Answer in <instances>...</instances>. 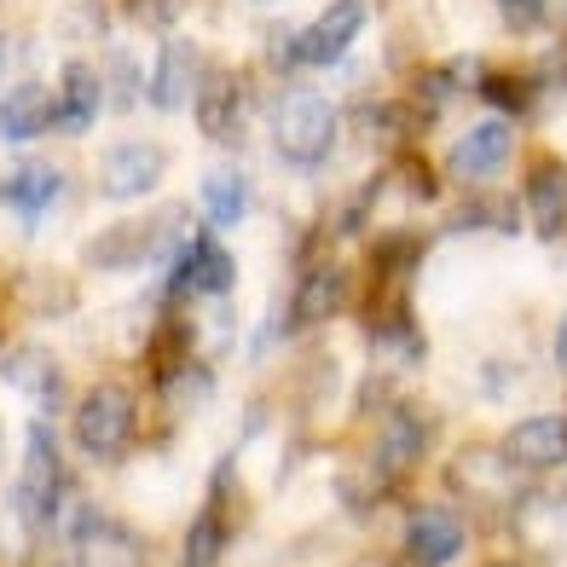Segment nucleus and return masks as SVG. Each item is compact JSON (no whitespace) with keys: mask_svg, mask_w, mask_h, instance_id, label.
Here are the masks:
<instances>
[{"mask_svg":"<svg viewBox=\"0 0 567 567\" xmlns=\"http://www.w3.org/2000/svg\"><path fill=\"white\" fill-rule=\"evenodd\" d=\"M70 441L93 463H122L140 441V400L127 382H93L70 417Z\"/></svg>","mask_w":567,"mask_h":567,"instance_id":"nucleus-1","label":"nucleus"},{"mask_svg":"<svg viewBox=\"0 0 567 567\" xmlns=\"http://www.w3.org/2000/svg\"><path fill=\"white\" fill-rule=\"evenodd\" d=\"M337 134H342V116L319 87H290L272 105V145L296 168H319L337 151Z\"/></svg>","mask_w":567,"mask_h":567,"instance_id":"nucleus-2","label":"nucleus"},{"mask_svg":"<svg viewBox=\"0 0 567 567\" xmlns=\"http://www.w3.org/2000/svg\"><path fill=\"white\" fill-rule=\"evenodd\" d=\"M163 290H168V301H186V296L226 301L231 290H238V261H231V249L215 238V231H179V238L168 244Z\"/></svg>","mask_w":567,"mask_h":567,"instance_id":"nucleus-3","label":"nucleus"},{"mask_svg":"<svg viewBox=\"0 0 567 567\" xmlns=\"http://www.w3.org/2000/svg\"><path fill=\"white\" fill-rule=\"evenodd\" d=\"M64 498H70V481H64V457H59L53 429L30 423V441H23V475L12 486V509L30 527H47V522L64 515Z\"/></svg>","mask_w":567,"mask_h":567,"instance_id":"nucleus-4","label":"nucleus"},{"mask_svg":"<svg viewBox=\"0 0 567 567\" xmlns=\"http://www.w3.org/2000/svg\"><path fill=\"white\" fill-rule=\"evenodd\" d=\"M515 157V127L504 116H481L475 127H463L446 151V174L463 186H493Z\"/></svg>","mask_w":567,"mask_h":567,"instance_id":"nucleus-5","label":"nucleus"},{"mask_svg":"<svg viewBox=\"0 0 567 567\" xmlns=\"http://www.w3.org/2000/svg\"><path fill=\"white\" fill-rule=\"evenodd\" d=\"M192 111H197V134L209 145H238L249 127V75L244 70H209Z\"/></svg>","mask_w":567,"mask_h":567,"instance_id":"nucleus-6","label":"nucleus"},{"mask_svg":"<svg viewBox=\"0 0 567 567\" xmlns=\"http://www.w3.org/2000/svg\"><path fill=\"white\" fill-rule=\"evenodd\" d=\"M203 75H209V64H203L197 47H192L186 35H168V41H163V53H157V64H151V75H145V105H151V111H163V116L197 105Z\"/></svg>","mask_w":567,"mask_h":567,"instance_id":"nucleus-7","label":"nucleus"},{"mask_svg":"<svg viewBox=\"0 0 567 567\" xmlns=\"http://www.w3.org/2000/svg\"><path fill=\"white\" fill-rule=\"evenodd\" d=\"M163 145L151 140H122L111 145L105 157H99V192H105L111 203H134V197H151L163 179Z\"/></svg>","mask_w":567,"mask_h":567,"instance_id":"nucleus-8","label":"nucleus"},{"mask_svg":"<svg viewBox=\"0 0 567 567\" xmlns=\"http://www.w3.org/2000/svg\"><path fill=\"white\" fill-rule=\"evenodd\" d=\"M231 504H238V475H231V463H220L215 470V486H209V504L197 509V522L186 533V556H179V567H215L226 556V538H231Z\"/></svg>","mask_w":567,"mask_h":567,"instance_id":"nucleus-9","label":"nucleus"},{"mask_svg":"<svg viewBox=\"0 0 567 567\" xmlns=\"http://www.w3.org/2000/svg\"><path fill=\"white\" fill-rule=\"evenodd\" d=\"M365 0H330V7L307 23V30H296V59L301 64H342L348 47L359 41V30H365Z\"/></svg>","mask_w":567,"mask_h":567,"instance_id":"nucleus-10","label":"nucleus"},{"mask_svg":"<svg viewBox=\"0 0 567 567\" xmlns=\"http://www.w3.org/2000/svg\"><path fill=\"white\" fill-rule=\"evenodd\" d=\"M64 192H70L64 168L41 163V157H23L7 179H0V209L18 215L23 226H35L41 215H53V209H59V197H64Z\"/></svg>","mask_w":567,"mask_h":567,"instance_id":"nucleus-11","label":"nucleus"},{"mask_svg":"<svg viewBox=\"0 0 567 567\" xmlns=\"http://www.w3.org/2000/svg\"><path fill=\"white\" fill-rule=\"evenodd\" d=\"M463 550H470V527H463L457 509L429 504L405 522V556L411 567H452Z\"/></svg>","mask_w":567,"mask_h":567,"instance_id":"nucleus-12","label":"nucleus"},{"mask_svg":"<svg viewBox=\"0 0 567 567\" xmlns=\"http://www.w3.org/2000/svg\"><path fill=\"white\" fill-rule=\"evenodd\" d=\"M522 209L545 244L567 238V163L561 157H533L527 186H522Z\"/></svg>","mask_w":567,"mask_h":567,"instance_id":"nucleus-13","label":"nucleus"},{"mask_svg":"<svg viewBox=\"0 0 567 567\" xmlns=\"http://www.w3.org/2000/svg\"><path fill=\"white\" fill-rule=\"evenodd\" d=\"M53 99H59V122L53 127H59V134H70V140H82L87 127L99 122V111H105L111 87H105V75H99L87 59H64Z\"/></svg>","mask_w":567,"mask_h":567,"instance_id":"nucleus-14","label":"nucleus"},{"mask_svg":"<svg viewBox=\"0 0 567 567\" xmlns=\"http://www.w3.org/2000/svg\"><path fill=\"white\" fill-rule=\"evenodd\" d=\"M423 452H429V417H423L417 405L394 400L389 417H382V429H377V446H371L377 475H382V481H389V475H405Z\"/></svg>","mask_w":567,"mask_h":567,"instance_id":"nucleus-15","label":"nucleus"},{"mask_svg":"<svg viewBox=\"0 0 567 567\" xmlns=\"http://www.w3.org/2000/svg\"><path fill=\"white\" fill-rule=\"evenodd\" d=\"M53 122H59L53 87L18 82V87L0 93V145H30V140H41V134H53Z\"/></svg>","mask_w":567,"mask_h":567,"instance_id":"nucleus-16","label":"nucleus"},{"mask_svg":"<svg viewBox=\"0 0 567 567\" xmlns=\"http://www.w3.org/2000/svg\"><path fill=\"white\" fill-rule=\"evenodd\" d=\"M504 457L522 475H545L567 463V417H522L504 434Z\"/></svg>","mask_w":567,"mask_h":567,"instance_id":"nucleus-17","label":"nucleus"},{"mask_svg":"<svg viewBox=\"0 0 567 567\" xmlns=\"http://www.w3.org/2000/svg\"><path fill=\"white\" fill-rule=\"evenodd\" d=\"M197 209H203V220H209L215 231L244 226L249 209H255L249 174L244 168H209V174H203V186H197Z\"/></svg>","mask_w":567,"mask_h":567,"instance_id":"nucleus-18","label":"nucleus"},{"mask_svg":"<svg viewBox=\"0 0 567 567\" xmlns=\"http://www.w3.org/2000/svg\"><path fill=\"white\" fill-rule=\"evenodd\" d=\"M145 238H163V220H127L116 231H99V238L87 244V267L99 272H111V267H140L157 244H145Z\"/></svg>","mask_w":567,"mask_h":567,"instance_id":"nucleus-19","label":"nucleus"},{"mask_svg":"<svg viewBox=\"0 0 567 567\" xmlns=\"http://www.w3.org/2000/svg\"><path fill=\"white\" fill-rule=\"evenodd\" d=\"M348 307V272L337 261H319L296 290V324H330Z\"/></svg>","mask_w":567,"mask_h":567,"instance_id":"nucleus-20","label":"nucleus"},{"mask_svg":"<svg viewBox=\"0 0 567 567\" xmlns=\"http://www.w3.org/2000/svg\"><path fill=\"white\" fill-rule=\"evenodd\" d=\"M7 382L18 394H30V400H41V405H59L64 400V371H59V359L53 353H41V348H23L12 365H7Z\"/></svg>","mask_w":567,"mask_h":567,"instance_id":"nucleus-21","label":"nucleus"},{"mask_svg":"<svg viewBox=\"0 0 567 567\" xmlns=\"http://www.w3.org/2000/svg\"><path fill=\"white\" fill-rule=\"evenodd\" d=\"M475 93L486 99V105H498L504 116H522V111H533V75H522V70H486L481 82H475Z\"/></svg>","mask_w":567,"mask_h":567,"instance_id":"nucleus-22","label":"nucleus"},{"mask_svg":"<svg viewBox=\"0 0 567 567\" xmlns=\"http://www.w3.org/2000/svg\"><path fill=\"white\" fill-rule=\"evenodd\" d=\"M111 93H116V111H134L140 99H145V82H140V59L134 53H116V64H111V82H105Z\"/></svg>","mask_w":567,"mask_h":567,"instance_id":"nucleus-23","label":"nucleus"},{"mask_svg":"<svg viewBox=\"0 0 567 567\" xmlns=\"http://www.w3.org/2000/svg\"><path fill=\"white\" fill-rule=\"evenodd\" d=\"M122 7L134 23H145V30H168V23L186 12V0H122Z\"/></svg>","mask_w":567,"mask_h":567,"instance_id":"nucleus-24","label":"nucleus"},{"mask_svg":"<svg viewBox=\"0 0 567 567\" xmlns=\"http://www.w3.org/2000/svg\"><path fill=\"white\" fill-rule=\"evenodd\" d=\"M498 7H504V12L515 18V23H527V12L538 18V0H498Z\"/></svg>","mask_w":567,"mask_h":567,"instance_id":"nucleus-25","label":"nucleus"},{"mask_svg":"<svg viewBox=\"0 0 567 567\" xmlns=\"http://www.w3.org/2000/svg\"><path fill=\"white\" fill-rule=\"evenodd\" d=\"M556 365L567 371V313H561V324H556Z\"/></svg>","mask_w":567,"mask_h":567,"instance_id":"nucleus-26","label":"nucleus"},{"mask_svg":"<svg viewBox=\"0 0 567 567\" xmlns=\"http://www.w3.org/2000/svg\"><path fill=\"white\" fill-rule=\"evenodd\" d=\"M7 64H12V35H0V75H7Z\"/></svg>","mask_w":567,"mask_h":567,"instance_id":"nucleus-27","label":"nucleus"},{"mask_svg":"<svg viewBox=\"0 0 567 567\" xmlns=\"http://www.w3.org/2000/svg\"><path fill=\"white\" fill-rule=\"evenodd\" d=\"M0 457H7V434H0Z\"/></svg>","mask_w":567,"mask_h":567,"instance_id":"nucleus-28","label":"nucleus"},{"mask_svg":"<svg viewBox=\"0 0 567 567\" xmlns=\"http://www.w3.org/2000/svg\"><path fill=\"white\" fill-rule=\"evenodd\" d=\"M498 567H522V561H498Z\"/></svg>","mask_w":567,"mask_h":567,"instance_id":"nucleus-29","label":"nucleus"}]
</instances>
